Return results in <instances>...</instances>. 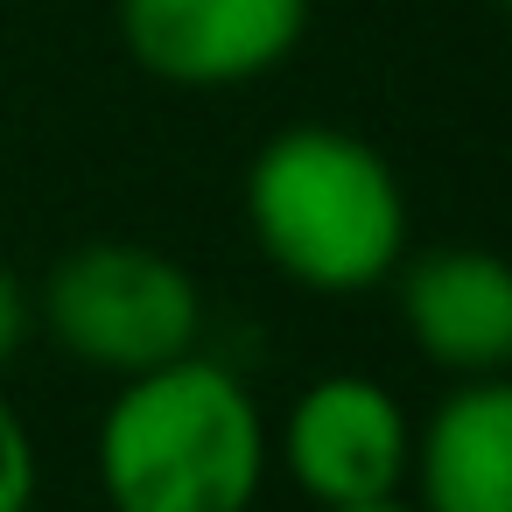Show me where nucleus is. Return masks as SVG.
I'll list each match as a JSON object with an SVG mask.
<instances>
[{
    "mask_svg": "<svg viewBox=\"0 0 512 512\" xmlns=\"http://www.w3.org/2000/svg\"><path fill=\"white\" fill-rule=\"evenodd\" d=\"M92 470L113 512H253L274 442L253 386L204 351L113 379L92 435Z\"/></svg>",
    "mask_w": 512,
    "mask_h": 512,
    "instance_id": "obj_1",
    "label": "nucleus"
},
{
    "mask_svg": "<svg viewBox=\"0 0 512 512\" xmlns=\"http://www.w3.org/2000/svg\"><path fill=\"white\" fill-rule=\"evenodd\" d=\"M246 225L260 260L309 295L386 288L407 260V190L393 162L330 120H295L253 155Z\"/></svg>",
    "mask_w": 512,
    "mask_h": 512,
    "instance_id": "obj_2",
    "label": "nucleus"
},
{
    "mask_svg": "<svg viewBox=\"0 0 512 512\" xmlns=\"http://www.w3.org/2000/svg\"><path fill=\"white\" fill-rule=\"evenodd\" d=\"M36 330L85 372L134 379L183 351H204V288L162 246L85 239L43 274Z\"/></svg>",
    "mask_w": 512,
    "mask_h": 512,
    "instance_id": "obj_3",
    "label": "nucleus"
},
{
    "mask_svg": "<svg viewBox=\"0 0 512 512\" xmlns=\"http://www.w3.org/2000/svg\"><path fill=\"white\" fill-rule=\"evenodd\" d=\"M267 442H274V463L288 470V484L316 512L400 498L407 463H414V421H407L400 393L365 372L309 379L295 393V407L281 414V428H267Z\"/></svg>",
    "mask_w": 512,
    "mask_h": 512,
    "instance_id": "obj_4",
    "label": "nucleus"
},
{
    "mask_svg": "<svg viewBox=\"0 0 512 512\" xmlns=\"http://www.w3.org/2000/svg\"><path fill=\"white\" fill-rule=\"evenodd\" d=\"M120 50L169 92H239L309 36V0H113Z\"/></svg>",
    "mask_w": 512,
    "mask_h": 512,
    "instance_id": "obj_5",
    "label": "nucleus"
},
{
    "mask_svg": "<svg viewBox=\"0 0 512 512\" xmlns=\"http://www.w3.org/2000/svg\"><path fill=\"white\" fill-rule=\"evenodd\" d=\"M393 309L407 344L449 372H512V260L491 246H428L393 267Z\"/></svg>",
    "mask_w": 512,
    "mask_h": 512,
    "instance_id": "obj_6",
    "label": "nucleus"
},
{
    "mask_svg": "<svg viewBox=\"0 0 512 512\" xmlns=\"http://www.w3.org/2000/svg\"><path fill=\"white\" fill-rule=\"evenodd\" d=\"M407 484L421 512H512V372L456 379L428 407Z\"/></svg>",
    "mask_w": 512,
    "mask_h": 512,
    "instance_id": "obj_7",
    "label": "nucleus"
},
{
    "mask_svg": "<svg viewBox=\"0 0 512 512\" xmlns=\"http://www.w3.org/2000/svg\"><path fill=\"white\" fill-rule=\"evenodd\" d=\"M36 491H43V449H36L15 393L0 386V512H36Z\"/></svg>",
    "mask_w": 512,
    "mask_h": 512,
    "instance_id": "obj_8",
    "label": "nucleus"
},
{
    "mask_svg": "<svg viewBox=\"0 0 512 512\" xmlns=\"http://www.w3.org/2000/svg\"><path fill=\"white\" fill-rule=\"evenodd\" d=\"M36 337V288L15 274V267H0V372H8Z\"/></svg>",
    "mask_w": 512,
    "mask_h": 512,
    "instance_id": "obj_9",
    "label": "nucleus"
},
{
    "mask_svg": "<svg viewBox=\"0 0 512 512\" xmlns=\"http://www.w3.org/2000/svg\"><path fill=\"white\" fill-rule=\"evenodd\" d=\"M337 512H421L414 498H372V505H337Z\"/></svg>",
    "mask_w": 512,
    "mask_h": 512,
    "instance_id": "obj_10",
    "label": "nucleus"
},
{
    "mask_svg": "<svg viewBox=\"0 0 512 512\" xmlns=\"http://www.w3.org/2000/svg\"><path fill=\"white\" fill-rule=\"evenodd\" d=\"M491 8H498V15H512V0H491Z\"/></svg>",
    "mask_w": 512,
    "mask_h": 512,
    "instance_id": "obj_11",
    "label": "nucleus"
}]
</instances>
